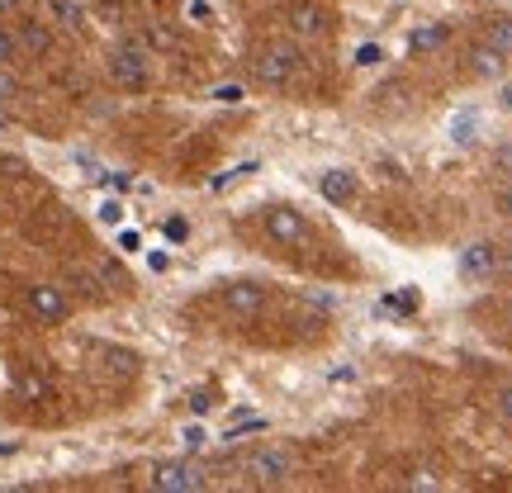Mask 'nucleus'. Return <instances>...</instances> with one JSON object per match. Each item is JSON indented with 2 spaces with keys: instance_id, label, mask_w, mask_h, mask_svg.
<instances>
[{
  "instance_id": "obj_1",
  "label": "nucleus",
  "mask_w": 512,
  "mask_h": 493,
  "mask_svg": "<svg viewBox=\"0 0 512 493\" xmlns=\"http://www.w3.org/2000/svg\"><path fill=\"white\" fill-rule=\"evenodd\" d=\"M24 309L34 313V323H48V328H62L72 318V294L53 285V280H34L24 290Z\"/></svg>"
},
{
  "instance_id": "obj_2",
  "label": "nucleus",
  "mask_w": 512,
  "mask_h": 493,
  "mask_svg": "<svg viewBox=\"0 0 512 493\" xmlns=\"http://www.w3.org/2000/svg\"><path fill=\"white\" fill-rule=\"evenodd\" d=\"M147 489H157V493H200V489H209V475H204L195 460H162V465H152Z\"/></svg>"
},
{
  "instance_id": "obj_3",
  "label": "nucleus",
  "mask_w": 512,
  "mask_h": 493,
  "mask_svg": "<svg viewBox=\"0 0 512 493\" xmlns=\"http://www.w3.org/2000/svg\"><path fill=\"white\" fill-rule=\"evenodd\" d=\"M110 76L124 86V91H147L152 67H147V48L138 43V38H124V43L110 53Z\"/></svg>"
},
{
  "instance_id": "obj_4",
  "label": "nucleus",
  "mask_w": 512,
  "mask_h": 493,
  "mask_svg": "<svg viewBox=\"0 0 512 493\" xmlns=\"http://www.w3.org/2000/svg\"><path fill=\"white\" fill-rule=\"evenodd\" d=\"M242 470H247L252 484H285L294 470V456L290 451H275V446H261V451H252L242 460Z\"/></svg>"
},
{
  "instance_id": "obj_5",
  "label": "nucleus",
  "mask_w": 512,
  "mask_h": 493,
  "mask_svg": "<svg viewBox=\"0 0 512 493\" xmlns=\"http://www.w3.org/2000/svg\"><path fill=\"white\" fill-rule=\"evenodd\" d=\"M266 233H271L280 247H294V242L309 238V219H304L294 204H271V209H266Z\"/></svg>"
},
{
  "instance_id": "obj_6",
  "label": "nucleus",
  "mask_w": 512,
  "mask_h": 493,
  "mask_svg": "<svg viewBox=\"0 0 512 493\" xmlns=\"http://www.w3.org/2000/svg\"><path fill=\"white\" fill-rule=\"evenodd\" d=\"M223 309L238 313V318H256V313L266 309V285L261 280H228L223 285Z\"/></svg>"
},
{
  "instance_id": "obj_7",
  "label": "nucleus",
  "mask_w": 512,
  "mask_h": 493,
  "mask_svg": "<svg viewBox=\"0 0 512 493\" xmlns=\"http://www.w3.org/2000/svg\"><path fill=\"white\" fill-rule=\"evenodd\" d=\"M460 275L470 280V285H489L498 275V247L494 242H470L465 252H460Z\"/></svg>"
},
{
  "instance_id": "obj_8",
  "label": "nucleus",
  "mask_w": 512,
  "mask_h": 493,
  "mask_svg": "<svg viewBox=\"0 0 512 493\" xmlns=\"http://www.w3.org/2000/svg\"><path fill=\"white\" fill-rule=\"evenodd\" d=\"M318 195L328 204H342V209H347V204L361 195V181H356V171H347V166H332V171L318 176Z\"/></svg>"
},
{
  "instance_id": "obj_9",
  "label": "nucleus",
  "mask_w": 512,
  "mask_h": 493,
  "mask_svg": "<svg viewBox=\"0 0 512 493\" xmlns=\"http://www.w3.org/2000/svg\"><path fill=\"white\" fill-rule=\"evenodd\" d=\"M290 29L294 34H304V38H318V34H328L332 29V19L318 10V5H309V0H294L290 5Z\"/></svg>"
},
{
  "instance_id": "obj_10",
  "label": "nucleus",
  "mask_w": 512,
  "mask_h": 493,
  "mask_svg": "<svg viewBox=\"0 0 512 493\" xmlns=\"http://www.w3.org/2000/svg\"><path fill=\"white\" fill-rule=\"evenodd\" d=\"M15 34H19V53L24 57H48L53 53V29H48L43 19H24Z\"/></svg>"
},
{
  "instance_id": "obj_11",
  "label": "nucleus",
  "mask_w": 512,
  "mask_h": 493,
  "mask_svg": "<svg viewBox=\"0 0 512 493\" xmlns=\"http://www.w3.org/2000/svg\"><path fill=\"white\" fill-rule=\"evenodd\" d=\"M256 72H261V81H271V86H285L294 72V53L290 48H266L261 62H256Z\"/></svg>"
},
{
  "instance_id": "obj_12",
  "label": "nucleus",
  "mask_w": 512,
  "mask_h": 493,
  "mask_svg": "<svg viewBox=\"0 0 512 493\" xmlns=\"http://www.w3.org/2000/svg\"><path fill=\"white\" fill-rule=\"evenodd\" d=\"M503 67H508V57L498 53V48H489V43L470 53V72L484 76V81H498V76H503Z\"/></svg>"
},
{
  "instance_id": "obj_13",
  "label": "nucleus",
  "mask_w": 512,
  "mask_h": 493,
  "mask_svg": "<svg viewBox=\"0 0 512 493\" xmlns=\"http://www.w3.org/2000/svg\"><path fill=\"white\" fill-rule=\"evenodd\" d=\"M446 38H451L446 24H427V29H413L408 48H413V53H437V48H446Z\"/></svg>"
},
{
  "instance_id": "obj_14",
  "label": "nucleus",
  "mask_w": 512,
  "mask_h": 493,
  "mask_svg": "<svg viewBox=\"0 0 512 493\" xmlns=\"http://www.w3.org/2000/svg\"><path fill=\"white\" fill-rule=\"evenodd\" d=\"M19 394L29 403H43V399H53V384H48V375H38V370H24L19 375Z\"/></svg>"
},
{
  "instance_id": "obj_15",
  "label": "nucleus",
  "mask_w": 512,
  "mask_h": 493,
  "mask_svg": "<svg viewBox=\"0 0 512 493\" xmlns=\"http://www.w3.org/2000/svg\"><path fill=\"white\" fill-rule=\"evenodd\" d=\"M489 48H498L503 57H512V15L489 19Z\"/></svg>"
},
{
  "instance_id": "obj_16",
  "label": "nucleus",
  "mask_w": 512,
  "mask_h": 493,
  "mask_svg": "<svg viewBox=\"0 0 512 493\" xmlns=\"http://www.w3.org/2000/svg\"><path fill=\"white\" fill-rule=\"evenodd\" d=\"M53 15L62 19V24H67V29H76V34H81V29H86V10H81V5H76V0H53Z\"/></svg>"
},
{
  "instance_id": "obj_17",
  "label": "nucleus",
  "mask_w": 512,
  "mask_h": 493,
  "mask_svg": "<svg viewBox=\"0 0 512 493\" xmlns=\"http://www.w3.org/2000/svg\"><path fill=\"white\" fill-rule=\"evenodd\" d=\"M143 43L147 48H157V53H171V48H176V29H166V24H147Z\"/></svg>"
},
{
  "instance_id": "obj_18",
  "label": "nucleus",
  "mask_w": 512,
  "mask_h": 493,
  "mask_svg": "<svg viewBox=\"0 0 512 493\" xmlns=\"http://www.w3.org/2000/svg\"><path fill=\"white\" fill-rule=\"evenodd\" d=\"M19 95H24V86H19L15 67H0V105H15Z\"/></svg>"
},
{
  "instance_id": "obj_19",
  "label": "nucleus",
  "mask_w": 512,
  "mask_h": 493,
  "mask_svg": "<svg viewBox=\"0 0 512 493\" xmlns=\"http://www.w3.org/2000/svg\"><path fill=\"white\" fill-rule=\"evenodd\" d=\"M15 57H24L19 53V34L15 29H0V67H15Z\"/></svg>"
},
{
  "instance_id": "obj_20",
  "label": "nucleus",
  "mask_w": 512,
  "mask_h": 493,
  "mask_svg": "<svg viewBox=\"0 0 512 493\" xmlns=\"http://www.w3.org/2000/svg\"><path fill=\"white\" fill-rule=\"evenodd\" d=\"M181 446L185 451H204V446H209V432H204L200 422H190V427L181 432Z\"/></svg>"
},
{
  "instance_id": "obj_21",
  "label": "nucleus",
  "mask_w": 512,
  "mask_h": 493,
  "mask_svg": "<svg viewBox=\"0 0 512 493\" xmlns=\"http://www.w3.org/2000/svg\"><path fill=\"white\" fill-rule=\"evenodd\" d=\"M380 57H384L380 43H366V48H356V67H375Z\"/></svg>"
},
{
  "instance_id": "obj_22",
  "label": "nucleus",
  "mask_w": 512,
  "mask_h": 493,
  "mask_svg": "<svg viewBox=\"0 0 512 493\" xmlns=\"http://www.w3.org/2000/svg\"><path fill=\"white\" fill-rule=\"evenodd\" d=\"M162 233H166L171 242H185V238H190V223H185V219H166Z\"/></svg>"
},
{
  "instance_id": "obj_23",
  "label": "nucleus",
  "mask_w": 512,
  "mask_h": 493,
  "mask_svg": "<svg viewBox=\"0 0 512 493\" xmlns=\"http://www.w3.org/2000/svg\"><path fill=\"white\" fill-rule=\"evenodd\" d=\"M100 223H124V204L105 200V204H100Z\"/></svg>"
},
{
  "instance_id": "obj_24",
  "label": "nucleus",
  "mask_w": 512,
  "mask_h": 493,
  "mask_svg": "<svg viewBox=\"0 0 512 493\" xmlns=\"http://www.w3.org/2000/svg\"><path fill=\"white\" fill-rule=\"evenodd\" d=\"M119 252H143V233L124 228V233H119Z\"/></svg>"
},
{
  "instance_id": "obj_25",
  "label": "nucleus",
  "mask_w": 512,
  "mask_h": 493,
  "mask_svg": "<svg viewBox=\"0 0 512 493\" xmlns=\"http://www.w3.org/2000/svg\"><path fill=\"white\" fill-rule=\"evenodd\" d=\"M214 394H209V389H200V394H195V399H190V408H195V413H209V408H214Z\"/></svg>"
},
{
  "instance_id": "obj_26",
  "label": "nucleus",
  "mask_w": 512,
  "mask_h": 493,
  "mask_svg": "<svg viewBox=\"0 0 512 493\" xmlns=\"http://www.w3.org/2000/svg\"><path fill=\"white\" fill-rule=\"evenodd\" d=\"M470 128H475V114H465V119L456 124V143H470V138H475Z\"/></svg>"
},
{
  "instance_id": "obj_27",
  "label": "nucleus",
  "mask_w": 512,
  "mask_h": 493,
  "mask_svg": "<svg viewBox=\"0 0 512 493\" xmlns=\"http://www.w3.org/2000/svg\"><path fill=\"white\" fill-rule=\"evenodd\" d=\"M494 403H498V413H503V418L512 422V389H498V394H494Z\"/></svg>"
},
{
  "instance_id": "obj_28",
  "label": "nucleus",
  "mask_w": 512,
  "mask_h": 493,
  "mask_svg": "<svg viewBox=\"0 0 512 493\" xmlns=\"http://www.w3.org/2000/svg\"><path fill=\"white\" fill-rule=\"evenodd\" d=\"M214 100H223V105H238L242 91H238V86H219V91H214Z\"/></svg>"
},
{
  "instance_id": "obj_29",
  "label": "nucleus",
  "mask_w": 512,
  "mask_h": 493,
  "mask_svg": "<svg viewBox=\"0 0 512 493\" xmlns=\"http://www.w3.org/2000/svg\"><path fill=\"white\" fill-rule=\"evenodd\" d=\"M498 209L512 219V185H503V190H498Z\"/></svg>"
},
{
  "instance_id": "obj_30",
  "label": "nucleus",
  "mask_w": 512,
  "mask_h": 493,
  "mask_svg": "<svg viewBox=\"0 0 512 493\" xmlns=\"http://www.w3.org/2000/svg\"><path fill=\"white\" fill-rule=\"evenodd\" d=\"M147 261H152V271H166V266H171V256H166V252H152Z\"/></svg>"
},
{
  "instance_id": "obj_31",
  "label": "nucleus",
  "mask_w": 512,
  "mask_h": 493,
  "mask_svg": "<svg viewBox=\"0 0 512 493\" xmlns=\"http://www.w3.org/2000/svg\"><path fill=\"white\" fill-rule=\"evenodd\" d=\"M15 10H19V0H0V19H5V15H15Z\"/></svg>"
},
{
  "instance_id": "obj_32",
  "label": "nucleus",
  "mask_w": 512,
  "mask_h": 493,
  "mask_svg": "<svg viewBox=\"0 0 512 493\" xmlns=\"http://www.w3.org/2000/svg\"><path fill=\"white\" fill-rule=\"evenodd\" d=\"M498 271H512V247H508V256H498Z\"/></svg>"
},
{
  "instance_id": "obj_33",
  "label": "nucleus",
  "mask_w": 512,
  "mask_h": 493,
  "mask_svg": "<svg viewBox=\"0 0 512 493\" xmlns=\"http://www.w3.org/2000/svg\"><path fill=\"white\" fill-rule=\"evenodd\" d=\"M147 10H166V5H171V0H143Z\"/></svg>"
},
{
  "instance_id": "obj_34",
  "label": "nucleus",
  "mask_w": 512,
  "mask_h": 493,
  "mask_svg": "<svg viewBox=\"0 0 512 493\" xmlns=\"http://www.w3.org/2000/svg\"><path fill=\"white\" fill-rule=\"evenodd\" d=\"M503 105H508V110H512V91H508V95H503Z\"/></svg>"
}]
</instances>
